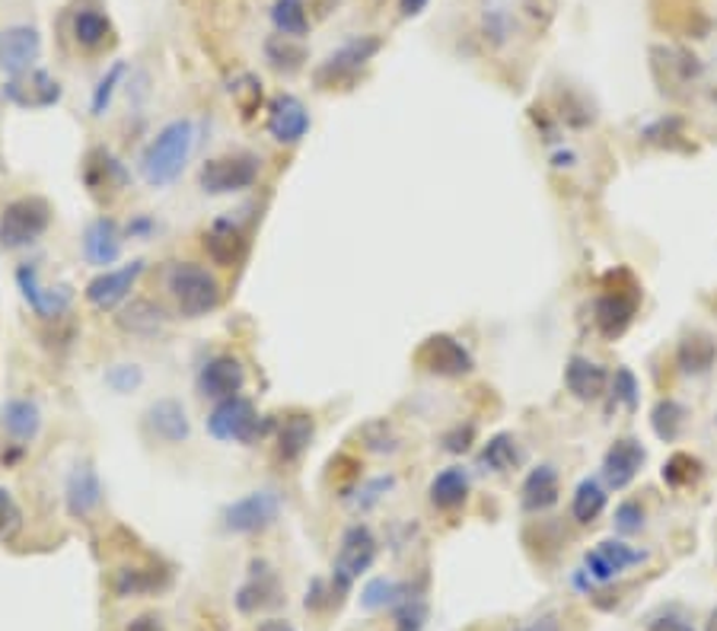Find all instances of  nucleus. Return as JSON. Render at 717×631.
I'll return each mask as SVG.
<instances>
[{"label":"nucleus","mask_w":717,"mask_h":631,"mask_svg":"<svg viewBox=\"0 0 717 631\" xmlns=\"http://www.w3.org/2000/svg\"><path fill=\"white\" fill-rule=\"evenodd\" d=\"M113 36V23L103 10H80L74 16V38L80 48H99Z\"/></svg>","instance_id":"36"},{"label":"nucleus","mask_w":717,"mask_h":631,"mask_svg":"<svg viewBox=\"0 0 717 631\" xmlns=\"http://www.w3.org/2000/svg\"><path fill=\"white\" fill-rule=\"evenodd\" d=\"M606 511V488L597 479H584L574 488L571 498V517L577 523H593Z\"/></svg>","instance_id":"35"},{"label":"nucleus","mask_w":717,"mask_h":631,"mask_svg":"<svg viewBox=\"0 0 717 631\" xmlns=\"http://www.w3.org/2000/svg\"><path fill=\"white\" fill-rule=\"evenodd\" d=\"M374 561H377V536L371 533V526H364V523L348 526L344 536H341L336 564H332V591H336V596L348 594L351 584L374 568Z\"/></svg>","instance_id":"7"},{"label":"nucleus","mask_w":717,"mask_h":631,"mask_svg":"<svg viewBox=\"0 0 717 631\" xmlns=\"http://www.w3.org/2000/svg\"><path fill=\"white\" fill-rule=\"evenodd\" d=\"M103 479L96 472L93 463H74V469L68 472V482H64V507L74 521H86L90 514H96L103 507Z\"/></svg>","instance_id":"16"},{"label":"nucleus","mask_w":717,"mask_h":631,"mask_svg":"<svg viewBox=\"0 0 717 631\" xmlns=\"http://www.w3.org/2000/svg\"><path fill=\"white\" fill-rule=\"evenodd\" d=\"M106 386L118 393V396H128V393H134V389H141L144 386V371L138 367V364H113L109 371H106Z\"/></svg>","instance_id":"43"},{"label":"nucleus","mask_w":717,"mask_h":631,"mask_svg":"<svg viewBox=\"0 0 717 631\" xmlns=\"http://www.w3.org/2000/svg\"><path fill=\"white\" fill-rule=\"evenodd\" d=\"M309 125H313V118H309L306 106H303L294 93H278V96L268 103L265 128H268V135H271L278 144H284V148L301 144L303 138L309 135Z\"/></svg>","instance_id":"12"},{"label":"nucleus","mask_w":717,"mask_h":631,"mask_svg":"<svg viewBox=\"0 0 717 631\" xmlns=\"http://www.w3.org/2000/svg\"><path fill=\"white\" fill-rule=\"evenodd\" d=\"M278 517H281V494L271 488H259V491H249V494L230 501L221 514V523L233 536H252V533H262L268 526H274Z\"/></svg>","instance_id":"8"},{"label":"nucleus","mask_w":717,"mask_h":631,"mask_svg":"<svg viewBox=\"0 0 717 631\" xmlns=\"http://www.w3.org/2000/svg\"><path fill=\"white\" fill-rule=\"evenodd\" d=\"M204 253L211 256L214 265L233 268L246 253V230L230 218L211 223V230L204 233Z\"/></svg>","instance_id":"26"},{"label":"nucleus","mask_w":717,"mask_h":631,"mask_svg":"<svg viewBox=\"0 0 717 631\" xmlns=\"http://www.w3.org/2000/svg\"><path fill=\"white\" fill-rule=\"evenodd\" d=\"M638 288L632 284L628 291H606L603 297H597L593 303V323L603 338H619L628 332L635 313H638Z\"/></svg>","instance_id":"18"},{"label":"nucleus","mask_w":717,"mask_h":631,"mask_svg":"<svg viewBox=\"0 0 717 631\" xmlns=\"http://www.w3.org/2000/svg\"><path fill=\"white\" fill-rule=\"evenodd\" d=\"M115 323H118L121 332L134 335V338H156V335L166 332L169 316H166V309H163L160 303H153V300H131V303L121 306V313L115 316Z\"/></svg>","instance_id":"24"},{"label":"nucleus","mask_w":717,"mask_h":631,"mask_svg":"<svg viewBox=\"0 0 717 631\" xmlns=\"http://www.w3.org/2000/svg\"><path fill=\"white\" fill-rule=\"evenodd\" d=\"M42 55V33L36 26H7L0 30V71L7 77H20L36 71Z\"/></svg>","instance_id":"13"},{"label":"nucleus","mask_w":717,"mask_h":631,"mask_svg":"<svg viewBox=\"0 0 717 631\" xmlns=\"http://www.w3.org/2000/svg\"><path fill=\"white\" fill-rule=\"evenodd\" d=\"M379 48H383V38L379 36H354L348 38L341 48H336L319 68H316V86L319 90H344V86H351L357 74L374 61L379 55Z\"/></svg>","instance_id":"5"},{"label":"nucleus","mask_w":717,"mask_h":631,"mask_svg":"<svg viewBox=\"0 0 717 631\" xmlns=\"http://www.w3.org/2000/svg\"><path fill=\"white\" fill-rule=\"evenodd\" d=\"M144 431L160 444H186L191 437V421L179 399H156L144 411Z\"/></svg>","instance_id":"17"},{"label":"nucleus","mask_w":717,"mask_h":631,"mask_svg":"<svg viewBox=\"0 0 717 631\" xmlns=\"http://www.w3.org/2000/svg\"><path fill=\"white\" fill-rule=\"evenodd\" d=\"M16 288L38 319H61L74 303V291L68 284H45L42 281L36 261H26L16 268Z\"/></svg>","instance_id":"10"},{"label":"nucleus","mask_w":717,"mask_h":631,"mask_svg":"<svg viewBox=\"0 0 717 631\" xmlns=\"http://www.w3.org/2000/svg\"><path fill=\"white\" fill-rule=\"evenodd\" d=\"M660 476H663V482L670 484V488H685V484H692L702 476V463L695 456H689V453H673L663 463Z\"/></svg>","instance_id":"40"},{"label":"nucleus","mask_w":717,"mask_h":631,"mask_svg":"<svg viewBox=\"0 0 717 631\" xmlns=\"http://www.w3.org/2000/svg\"><path fill=\"white\" fill-rule=\"evenodd\" d=\"M148 261L144 259H131L118 268H103L96 278H90V284L83 288V297L93 309L99 313H113L118 306H125L131 300V291L138 284V278L144 274Z\"/></svg>","instance_id":"9"},{"label":"nucleus","mask_w":717,"mask_h":631,"mask_svg":"<svg viewBox=\"0 0 717 631\" xmlns=\"http://www.w3.org/2000/svg\"><path fill=\"white\" fill-rule=\"evenodd\" d=\"M559 494H562V482H559V472L555 466L542 463L529 472L520 488V504L527 514H545L559 504Z\"/></svg>","instance_id":"27"},{"label":"nucleus","mask_w":717,"mask_h":631,"mask_svg":"<svg viewBox=\"0 0 717 631\" xmlns=\"http://www.w3.org/2000/svg\"><path fill=\"white\" fill-rule=\"evenodd\" d=\"M469 491H472V482H469V472L462 466H450L444 472H437L431 479V488H427V498L437 511H459L466 501H469Z\"/></svg>","instance_id":"30"},{"label":"nucleus","mask_w":717,"mask_h":631,"mask_svg":"<svg viewBox=\"0 0 717 631\" xmlns=\"http://www.w3.org/2000/svg\"><path fill=\"white\" fill-rule=\"evenodd\" d=\"M644 552H635L632 546L619 542V539H606L600 542L593 552H587L584 564H587V574L600 584H609L615 581L622 571H628L632 564H642Z\"/></svg>","instance_id":"23"},{"label":"nucleus","mask_w":717,"mask_h":631,"mask_svg":"<svg viewBox=\"0 0 717 631\" xmlns=\"http://www.w3.org/2000/svg\"><path fill=\"white\" fill-rule=\"evenodd\" d=\"M281 599V587H278V577L274 571H268L265 561H252V574L249 581L236 591V609L239 612H259V609H268Z\"/></svg>","instance_id":"28"},{"label":"nucleus","mask_w":717,"mask_h":631,"mask_svg":"<svg viewBox=\"0 0 717 631\" xmlns=\"http://www.w3.org/2000/svg\"><path fill=\"white\" fill-rule=\"evenodd\" d=\"M424 7H427V0H399L402 16H418V13H424Z\"/></svg>","instance_id":"53"},{"label":"nucleus","mask_w":717,"mask_h":631,"mask_svg":"<svg viewBox=\"0 0 717 631\" xmlns=\"http://www.w3.org/2000/svg\"><path fill=\"white\" fill-rule=\"evenodd\" d=\"M80 176H83V186L90 188L93 198H103L109 191H121L131 179L128 170L121 166V160L106 148H93L83 156V173Z\"/></svg>","instance_id":"19"},{"label":"nucleus","mask_w":717,"mask_h":631,"mask_svg":"<svg viewBox=\"0 0 717 631\" xmlns=\"http://www.w3.org/2000/svg\"><path fill=\"white\" fill-rule=\"evenodd\" d=\"M198 144V128L191 118H173L169 125H163L148 148L141 150L138 160V173L151 188H166L179 183V176L186 173L191 153Z\"/></svg>","instance_id":"1"},{"label":"nucleus","mask_w":717,"mask_h":631,"mask_svg":"<svg viewBox=\"0 0 717 631\" xmlns=\"http://www.w3.org/2000/svg\"><path fill=\"white\" fill-rule=\"evenodd\" d=\"M166 288H169V294L176 300V309L186 319H201V316L214 313L221 306V300H224V288L214 278V271H208L204 265H195V261L169 265Z\"/></svg>","instance_id":"2"},{"label":"nucleus","mask_w":717,"mask_h":631,"mask_svg":"<svg viewBox=\"0 0 717 631\" xmlns=\"http://www.w3.org/2000/svg\"><path fill=\"white\" fill-rule=\"evenodd\" d=\"M405 596V587L389 581V577H374L364 591H361V606L377 612V609H386V606H399Z\"/></svg>","instance_id":"39"},{"label":"nucleus","mask_w":717,"mask_h":631,"mask_svg":"<svg viewBox=\"0 0 717 631\" xmlns=\"http://www.w3.org/2000/svg\"><path fill=\"white\" fill-rule=\"evenodd\" d=\"M51 226V205L42 195L13 198L0 214V249H26L38 243Z\"/></svg>","instance_id":"3"},{"label":"nucleus","mask_w":717,"mask_h":631,"mask_svg":"<svg viewBox=\"0 0 717 631\" xmlns=\"http://www.w3.org/2000/svg\"><path fill=\"white\" fill-rule=\"evenodd\" d=\"M396 488V476H377V479H367V482H361V488L354 491L357 498H351V507H357V511H371L374 504L383 501V494H389Z\"/></svg>","instance_id":"44"},{"label":"nucleus","mask_w":717,"mask_h":631,"mask_svg":"<svg viewBox=\"0 0 717 631\" xmlns=\"http://www.w3.org/2000/svg\"><path fill=\"white\" fill-rule=\"evenodd\" d=\"M262 176V166H259V156L252 153H224V156H214L208 160L201 170H198V186L204 195H239L246 188H252Z\"/></svg>","instance_id":"6"},{"label":"nucleus","mask_w":717,"mask_h":631,"mask_svg":"<svg viewBox=\"0 0 717 631\" xmlns=\"http://www.w3.org/2000/svg\"><path fill=\"white\" fill-rule=\"evenodd\" d=\"M615 529L625 536H635L644 529V507L638 501H622L615 511Z\"/></svg>","instance_id":"48"},{"label":"nucleus","mask_w":717,"mask_h":631,"mask_svg":"<svg viewBox=\"0 0 717 631\" xmlns=\"http://www.w3.org/2000/svg\"><path fill=\"white\" fill-rule=\"evenodd\" d=\"M517 463H520V446H517V437L507 434V431L494 434L479 453V466L489 469V472H510Z\"/></svg>","instance_id":"32"},{"label":"nucleus","mask_w":717,"mask_h":631,"mask_svg":"<svg viewBox=\"0 0 717 631\" xmlns=\"http://www.w3.org/2000/svg\"><path fill=\"white\" fill-rule=\"evenodd\" d=\"M332 603H336V591H332L326 581H313L309 591H306V599H303V606L313 609V612H319V609H326V606H332Z\"/></svg>","instance_id":"50"},{"label":"nucleus","mask_w":717,"mask_h":631,"mask_svg":"<svg viewBox=\"0 0 717 631\" xmlns=\"http://www.w3.org/2000/svg\"><path fill=\"white\" fill-rule=\"evenodd\" d=\"M125 74H128V65H125V61H115L113 68L99 77V83L93 86V96H90V112H93L96 118H103V115L109 112V106H113V100H115V90L121 86Z\"/></svg>","instance_id":"38"},{"label":"nucleus","mask_w":717,"mask_h":631,"mask_svg":"<svg viewBox=\"0 0 717 631\" xmlns=\"http://www.w3.org/2000/svg\"><path fill=\"white\" fill-rule=\"evenodd\" d=\"M647 449H644L635 437H619L615 444L606 449L603 456V479L609 488H628L638 479V472L644 469Z\"/></svg>","instance_id":"21"},{"label":"nucleus","mask_w":717,"mask_h":631,"mask_svg":"<svg viewBox=\"0 0 717 631\" xmlns=\"http://www.w3.org/2000/svg\"><path fill=\"white\" fill-rule=\"evenodd\" d=\"M271 23H274L278 36L303 38L309 33L306 0H274V7H271Z\"/></svg>","instance_id":"34"},{"label":"nucleus","mask_w":717,"mask_h":631,"mask_svg":"<svg viewBox=\"0 0 717 631\" xmlns=\"http://www.w3.org/2000/svg\"><path fill=\"white\" fill-rule=\"evenodd\" d=\"M246 386V367L236 354H214L198 371V393L211 402H224L239 396Z\"/></svg>","instance_id":"14"},{"label":"nucleus","mask_w":717,"mask_h":631,"mask_svg":"<svg viewBox=\"0 0 717 631\" xmlns=\"http://www.w3.org/2000/svg\"><path fill=\"white\" fill-rule=\"evenodd\" d=\"M517 631H562V626H559L555 616H542V619H532L527 626H520Z\"/></svg>","instance_id":"52"},{"label":"nucleus","mask_w":717,"mask_h":631,"mask_svg":"<svg viewBox=\"0 0 717 631\" xmlns=\"http://www.w3.org/2000/svg\"><path fill=\"white\" fill-rule=\"evenodd\" d=\"M571 160H574V153H559V156H555V166H574Z\"/></svg>","instance_id":"56"},{"label":"nucleus","mask_w":717,"mask_h":631,"mask_svg":"<svg viewBox=\"0 0 717 631\" xmlns=\"http://www.w3.org/2000/svg\"><path fill=\"white\" fill-rule=\"evenodd\" d=\"M265 58L274 71L281 74H297L306 65V48L301 45V38L287 36H271L265 42Z\"/></svg>","instance_id":"33"},{"label":"nucleus","mask_w":717,"mask_h":631,"mask_svg":"<svg viewBox=\"0 0 717 631\" xmlns=\"http://www.w3.org/2000/svg\"><path fill=\"white\" fill-rule=\"evenodd\" d=\"M64 96V86L48 74V71H30V74L10 77L3 86V100L20 106V109H51Z\"/></svg>","instance_id":"15"},{"label":"nucleus","mask_w":717,"mask_h":631,"mask_svg":"<svg viewBox=\"0 0 717 631\" xmlns=\"http://www.w3.org/2000/svg\"><path fill=\"white\" fill-rule=\"evenodd\" d=\"M415 361L427 373H434V376H450V379L475 371V361H472L469 348H466L456 335L447 332H437L431 335V338H424L421 348H418Z\"/></svg>","instance_id":"11"},{"label":"nucleus","mask_w":717,"mask_h":631,"mask_svg":"<svg viewBox=\"0 0 717 631\" xmlns=\"http://www.w3.org/2000/svg\"><path fill=\"white\" fill-rule=\"evenodd\" d=\"M565 386L567 393L580 402H597L609 386V373L603 364L584 358V354H574L565 367Z\"/></svg>","instance_id":"25"},{"label":"nucleus","mask_w":717,"mask_h":631,"mask_svg":"<svg viewBox=\"0 0 717 631\" xmlns=\"http://www.w3.org/2000/svg\"><path fill=\"white\" fill-rule=\"evenodd\" d=\"M685 406H680L677 399H660L654 409H650V428L660 441L673 444L685 428Z\"/></svg>","instance_id":"37"},{"label":"nucleus","mask_w":717,"mask_h":631,"mask_svg":"<svg viewBox=\"0 0 717 631\" xmlns=\"http://www.w3.org/2000/svg\"><path fill=\"white\" fill-rule=\"evenodd\" d=\"M259 631H294V626L284 622V619H265L262 626H259Z\"/></svg>","instance_id":"54"},{"label":"nucleus","mask_w":717,"mask_h":631,"mask_svg":"<svg viewBox=\"0 0 717 631\" xmlns=\"http://www.w3.org/2000/svg\"><path fill=\"white\" fill-rule=\"evenodd\" d=\"M230 93H233V103L243 112V118H252L256 109L262 106V80L259 77L243 74L230 86Z\"/></svg>","instance_id":"41"},{"label":"nucleus","mask_w":717,"mask_h":631,"mask_svg":"<svg viewBox=\"0 0 717 631\" xmlns=\"http://www.w3.org/2000/svg\"><path fill=\"white\" fill-rule=\"evenodd\" d=\"M612 396H615V402H622L628 411H635V406H638V379H635V373L628 371V367H619L615 376H612Z\"/></svg>","instance_id":"46"},{"label":"nucleus","mask_w":717,"mask_h":631,"mask_svg":"<svg viewBox=\"0 0 717 631\" xmlns=\"http://www.w3.org/2000/svg\"><path fill=\"white\" fill-rule=\"evenodd\" d=\"M128 631H160V629H156V622H153V619H138V622H134V626H131Z\"/></svg>","instance_id":"55"},{"label":"nucleus","mask_w":717,"mask_h":631,"mask_svg":"<svg viewBox=\"0 0 717 631\" xmlns=\"http://www.w3.org/2000/svg\"><path fill=\"white\" fill-rule=\"evenodd\" d=\"M316 437V421L309 411H291L281 418L278 424V437H274V456L284 463V466H294L303 453L309 449Z\"/></svg>","instance_id":"22"},{"label":"nucleus","mask_w":717,"mask_h":631,"mask_svg":"<svg viewBox=\"0 0 717 631\" xmlns=\"http://www.w3.org/2000/svg\"><path fill=\"white\" fill-rule=\"evenodd\" d=\"M20 526H23V511L16 498L7 488H0V539H10Z\"/></svg>","instance_id":"47"},{"label":"nucleus","mask_w":717,"mask_h":631,"mask_svg":"<svg viewBox=\"0 0 717 631\" xmlns=\"http://www.w3.org/2000/svg\"><path fill=\"white\" fill-rule=\"evenodd\" d=\"M715 424H717V414H715Z\"/></svg>","instance_id":"58"},{"label":"nucleus","mask_w":717,"mask_h":631,"mask_svg":"<svg viewBox=\"0 0 717 631\" xmlns=\"http://www.w3.org/2000/svg\"><path fill=\"white\" fill-rule=\"evenodd\" d=\"M0 428L16 441V444H33L42 431V409L33 399H10L0 409Z\"/></svg>","instance_id":"29"},{"label":"nucleus","mask_w":717,"mask_h":631,"mask_svg":"<svg viewBox=\"0 0 717 631\" xmlns=\"http://www.w3.org/2000/svg\"><path fill=\"white\" fill-rule=\"evenodd\" d=\"M472 441H475V428L472 424H456L454 431L444 434V449L447 453H469L472 449Z\"/></svg>","instance_id":"49"},{"label":"nucleus","mask_w":717,"mask_h":631,"mask_svg":"<svg viewBox=\"0 0 717 631\" xmlns=\"http://www.w3.org/2000/svg\"><path fill=\"white\" fill-rule=\"evenodd\" d=\"M677 361L682 373H708L717 361V341H712L708 335H689L685 341H680Z\"/></svg>","instance_id":"31"},{"label":"nucleus","mask_w":717,"mask_h":631,"mask_svg":"<svg viewBox=\"0 0 717 631\" xmlns=\"http://www.w3.org/2000/svg\"><path fill=\"white\" fill-rule=\"evenodd\" d=\"M424 619H427V606L421 596H402L399 603V612H396V629L399 631H421L424 629Z\"/></svg>","instance_id":"45"},{"label":"nucleus","mask_w":717,"mask_h":631,"mask_svg":"<svg viewBox=\"0 0 717 631\" xmlns=\"http://www.w3.org/2000/svg\"><path fill=\"white\" fill-rule=\"evenodd\" d=\"M268 421L259 409L246 399V396H233L224 402H214V409L208 414V434L221 444H256L265 437Z\"/></svg>","instance_id":"4"},{"label":"nucleus","mask_w":717,"mask_h":631,"mask_svg":"<svg viewBox=\"0 0 717 631\" xmlns=\"http://www.w3.org/2000/svg\"><path fill=\"white\" fill-rule=\"evenodd\" d=\"M121 246H125V230L118 226L115 218H96L86 223L83 230V256L96 268H109L121 259Z\"/></svg>","instance_id":"20"},{"label":"nucleus","mask_w":717,"mask_h":631,"mask_svg":"<svg viewBox=\"0 0 717 631\" xmlns=\"http://www.w3.org/2000/svg\"><path fill=\"white\" fill-rule=\"evenodd\" d=\"M357 437L364 441V446H367L371 453H396V449H399V437L392 434V428H389L383 418L364 424V428L357 431Z\"/></svg>","instance_id":"42"},{"label":"nucleus","mask_w":717,"mask_h":631,"mask_svg":"<svg viewBox=\"0 0 717 631\" xmlns=\"http://www.w3.org/2000/svg\"><path fill=\"white\" fill-rule=\"evenodd\" d=\"M153 230H156V221H153L151 214H138V218H131L128 226H125V236H131V239H148Z\"/></svg>","instance_id":"51"},{"label":"nucleus","mask_w":717,"mask_h":631,"mask_svg":"<svg viewBox=\"0 0 717 631\" xmlns=\"http://www.w3.org/2000/svg\"><path fill=\"white\" fill-rule=\"evenodd\" d=\"M705 631H717V609L712 612V619H708V629H705Z\"/></svg>","instance_id":"57"},{"label":"nucleus","mask_w":717,"mask_h":631,"mask_svg":"<svg viewBox=\"0 0 717 631\" xmlns=\"http://www.w3.org/2000/svg\"><path fill=\"white\" fill-rule=\"evenodd\" d=\"M715 100H717V93H715Z\"/></svg>","instance_id":"59"}]
</instances>
